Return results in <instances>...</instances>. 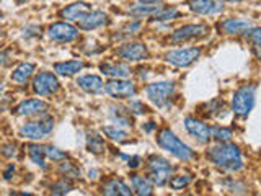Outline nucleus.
Returning a JSON list of instances; mask_svg holds the SVG:
<instances>
[{
  "label": "nucleus",
  "mask_w": 261,
  "mask_h": 196,
  "mask_svg": "<svg viewBox=\"0 0 261 196\" xmlns=\"http://www.w3.org/2000/svg\"><path fill=\"white\" fill-rule=\"evenodd\" d=\"M207 157L212 163H216L219 168L227 172H239L243 167L242 152L235 144L222 142L219 145L211 147Z\"/></svg>",
  "instance_id": "nucleus-1"
},
{
  "label": "nucleus",
  "mask_w": 261,
  "mask_h": 196,
  "mask_svg": "<svg viewBox=\"0 0 261 196\" xmlns=\"http://www.w3.org/2000/svg\"><path fill=\"white\" fill-rule=\"evenodd\" d=\"M157 142L162 149L168 151L170 154H173L175 157H178L179 160H190L194 159V151L191 149L190 145H186L183 141L171 133L170 129H160L159 134H157Z\"/></svg>",
  "instance_id": "nucleus-2"
},
{
  "label": "nucleus",
  "mask_w": 261,
  "mask_h": 196,
  "mask_svg": "<svg viewBox=\"0 0 261 196\" xmlns=\"http://www.w3.org/2000/svg\"><path fill=\"white\" fill-rule=\"evenodd\" d=\"M255 85H243L235 92L232 100L233 113L240 118H247L255 106Z\"/></svg>",
  "instance_id": "nucleus-3"
},
{
  "label": "nucleus",
  "mask_w": 261,
  "mask_h": 196,
  "mask_svg": "<svg viewBox=\"0 0 261 196\" xmlns=\"http://www.w3.org/2000/svg\"><path fill=\"white\" fill-rule=\"evenodd\" d=\"M147 168H149V178L153 185L157 186H163L168 180L171 172L175 170L173 165H170V162L163 157H159V155H152L147 162Z\"/></svg>",
  "instance_id": "nucleus-4"
},
{
  "label": "nucleus",
  "mask_w": 261,
  "mask_h": 196,
  "mask_svg": "<svg viewBox=\"0 0 261 196\" xmlns=\"http://www.w3.org/2000/svg\"><path fill=\"white\" fill-rule=\"evenodd\" d=\"M53 128H54V119L51 116H44L38 121L27 122L20 129V136L31 139V141H41V139H46L53 133Z\"/></svg>",
  "instance_id": "nucleus-5"
},
{
  "label": "nucleus",
  "mask_w": 261,
  "mask_h": 196,
  "mask_svg": "<svg viewBox=\"0 0 261 196\" xmlns=\"http://www.w3.org/2000/svg\"><path fill=\"white\" fill-rule=\"evenodd\" d=\"M175 92L173 82H157L147 87V96L150 98V102L157 106H165L168 100Z\"/></svg>",
  "instance_id": "nucleus-6"
},
{
  "label": "nucleus",
  "mask_w": 261,
  "mask_h": 196,
  "mask_svg": "<svg viewBox=\"0 0 261 196\" xmlns=\"http://www.w3.org/2000/svg\"><path fill=\"white\" fill-rule=\"evenodd\" d=\"M33 90L41 96L53 95L59 90V80L51 72H41L33 80Z\"/></svg>",
  "instance_id": "nucleus-7"
},
{
  "label": "nucleus",
  "mask_w": 261,
  "mask_h": 196,
  "mask_svg": "<svg viewBox=\"0 0 261 196\" xmlns=\"http://www.w3.org/2000/svg\"><path fill=\"white\" fill-rule=\"evenodd\" d=\"M118 56L124 61L130 62H137V61H144L149 57V49L144 43H139V41H133V43H126L118 49Z\"/></svg>",
  "instance_id": "nucleus-8"
},
{
  "label": "nucleus",
  "mask_w": 261,
  "mask_h": 196,
  "mask_svg": "<svg viewBox=\"0 0 261 196\" xmlns=\"http://www.w3.org/2000/svg\"><path fill=\"white\" fill-rule=\"evenodd\" d=\"M199 56H201V49L199 47L176 49V51H170L167 54V61L170 64L176 65V67H188V65H191Z\"/></svg>",
  "instance_id": "nucleus-9"
},
{
  "label": "nucleus",
  "mask_w": 261,
  "mask_h": 196,
  "mask_svg": "<svg viewBox=\"0 0 261 196\" xmlns=\"http://www.w3.org/2000/svg\"><path fill=\"white\" fill-rule=\"evenodd\" d=\"M105 90L114 98H130L136 95V85L124 79H113L105 84Z\"/></svg>",
  "instance_id": "nucleus-10"
},
{
  "label": "nucleus",
  "mask_w": 261,
  "mask_h": 196,
  "mask_svg": "<svg viewBox=\"0 0 261 196\" xmlns=\"http://www.w3.org/2000/svg\"><path fill=\"white\" fill-rule=\"evenodd\" d=\"M209 33V27L206 24H186V27L178 28L171 35V43H185L194 38H201Z\"/></svg>",
  "instance_id": "nucleus-11"
},
{
  "label": "nucleus",
  "mask_w": 261,
  "mask_h": 196,
  "mask_svg": "<svg viewBox=\"0 0 261 196\" xmlns=\"http://www.w3.org/2000/svg\"><path fill=\"white\" fill-rule=\"evenodd\" d=\"M49 38L57 43H70L79 38V30L69 23H54L49 28Z\"/></svg>",
  "instance_id": "nucleus-12"
},
{
  "label": "nucleus",
  "mask_w": 261,
  "mask_h": 196,
  "mask_svg": "<svg viewBox=\"0 0 261 196\" xmlns=\"http://www.w3.org/2000/svg\"><path fill=\"white\" fill-rule=\"evenodd\" d=\"M185 128H186L188 133H190L193 137L198 139V141L202 142V144L209 142V139L212 136V129L207 125H204L202 121L196 119V118H191V116H188L185 119Z\"/></svg>",
  "instance_id": "nucleus-13"
},
{
  "label": "nucleus",
  "mask_w": 261,
  "mask_h": 196,
  "mask_svg": "<svg viewBox=\"0 0 261 196\" xmlns=\"http://www.w3.org/2000/svg\"><path fill=\"white\" fill-rule=\"evenodd\" d=\"M49 108V105L43 100H38V98H33V100H24L15 108V113L20 114V116H33V114H39V113H46Z\"/></svg>",
  "instance_id": "nucleus-14"
},
{
  "label": "nucleus",
  "mask_w": 261,
  "mask_h": 196,
  "mask_svg": "<svg viewBox=\"0 0 261 196\" xmlns=\"http://www.w3.org/2000/svg\"><path fill=\"white\" fill-rule=\"evenodd\" d=\"M190 7L199 15H216L224 10V4L220 0H191Z\"/></svg>",
  "instance_id": "nucleus-15"
},
{
  "label": "nucleus",
  "mask_w": 261,
  "mask_h": 196,
  "mask_svg": "<svg viewBox=\"0 0 261 196\" xmlns=\"http://www.w3.org/2000/svg\"><path fill=\"white\" fill-rule=\"evenodd\" d=\"M108 23V13H105L101 10H95V12H90L87 13L84 18L79 21V27L82 30H95V28H100L103 24Z\"/></svg>",
  "instance_id": "nucleus-16"
},
{
  "label": "nucleus",
  "mask_w": 261,
  "mask_h": 196,
  "mask_svg": "<svg viewBox=\"0 0 261 196\" xmlns=\"http://www.w3.org/2000/svg\"><path fill=\"white\" fill-rule=\"evenodd\" d=\"M219 28L220 31H224L225 35H242V33L245 31L248 33L251 30V23L242 18H228L220 23Z\"/></svg>",
  "instance_id": "nucleus-17"
},
{
  "label": "nucleus",
  "mask_w": 261,
  "mask_h": 196,
  "mask_svg": "<svg viewBox=\"0 0 261 196\" xmlns=\"http://www.w3.org/2000/svg\"><path fill=\"white\" fill-rule=\"evenodd\" d=\"M90 5L85 2H75L69 7H65L64 10H61V16L64 20H70V21H80L87 13H90Z\"/></svg>",
  "instance_id": "nucleus-18"
},
{
  "label": "nucleus",
  "mask_w": 261,
  "mask_h": 196,
  "mask_svg": "<svg viewBox=\"0 0 261 196\" xmlns=\"http://www.w3.org/2000/svg\"><path fill=\"white\" fill-rule=\"evenodd\" d=\"M101 193L103 194H108V196H116V194H121V196H130V188L124 183L121 182V180H116L113 178L110 182H106L103 186H101Z\"/></svg>",
  "instance_id": "nucleus-19"
},
{
  "label": "nucleus",
  "mask_w": 261,
  "mask_h": 196,
  "mask_svg": "<svg viewBox=\"0 0 261 196\" xmlns=\"http://www.w3.org/2000/svg\"><path fill=\"white\" fill-rule=\"evenodd\" d=\"M77 85L82 90L88 92V93H100L103 90V87H105L101 77H98V76H84V77H80L77 80Z\"/></svg>",
  "instance_id": "nucleus-20"
},
{
  "label": "nucleus",
  "mask_w": 261,
  "mask_h": 196,
  "mask_svg": "<svg viewBox=\"0 0 261 196\" xmlns=\"http://www.w3.org/2000/svg\"><path fill=\"white\" fill-rule=\"evenodd\" d=\"M101 72L113 79H126L130 76V69L124 64H101Z\"/></svg>",
  "instance_id": "nucleus-21"
},
{
  "label": "nucleus",
  "mask_w": 261,
  "mask_h": 196,
  "mask_svg": "<svg viewBox=\"0 0 261 196\" xmlns=\"http://www.w3.org/2000/svg\"><path fill=\"white\" fill-rule=\"evenodd\" d=\"M130 183H133L134 191L137 194H141V196H150L153 193L150 178H145V177H141V175H133V178H130Z\"/></svg>",
  "instance_id": "nucleus-22"
},
{
  "label": "nucleus",
  "mask_w": 261,
  "mask_h": 196,
  "mask_svg": "<svg viewBox=\"0 0 261 196\" xmlns=\"http://www.w3.org/2000/svg\"><path fill=\"white\" fill-rule=\"evenodd\" d=\"M84 62L82 61H65V62H57L54 65V70L61 76H73V74L80 72L84 69Z\"/></svg>",
  "instance_id": "nucleus-23"
},
{
  "label": "nucleus",
  "mask_w": 261,
  "mask_h": 196,
  "mask_svg": "<svg viewBox=\"0 0 261 196\" xmlns=\"http://www.w3.org/2000/svg\"><path fill=\"white\" fill-rule=\"evenodd\" d=\"M33 72H35V65L30 62H23L12 72V80L18 82V84H24L33 76Z\"/></svg>",
  "instance_id": "nucleus-24"
},
{
  "label": "nucleus",
  "mask_w": 261,
  "mask_h": 196,
  "mask_svg": "<svg viewBox=\"0 0 261 196\" xmlns=\"http://www.w3.org/2000/svg\"><path fill=\"white\" fill-rule=\"evenodd\" d=\"M28 154H30V157L31 160L36 163V165L39 167H46V163H44V157H46V147H41L38 144H30L28 145Z\"/></svg>",
  "instance_id": "nucleus-25"
},
{
  "label": "nucleus",
  "mask_w": 261,
  "mask_h": 196,
  "mask_svg": "<svg viewBox=\"0 0 261 196\" xmlns=\"http://www.w3.org/2000/svg\"><path fill=\"white\" fill-rule=\"evenodd\" d=\"M87 149L93 154H103L106 149V144L103 141V137H100L98 134H88L87 136Z\"/></svg>",
  "instance_id": "nucleus-26"
},
{
  "label": "nucleus",
  "mask_w": 261,
  "mask_h": 196,
  "mask_svg": "<svg viewBox=\"0 0 261 196\" xmlns=\"http://www.w3.org/2000/svg\"><path fill=\"white\" fill-rule=\"evenodd\" d=\"M103 134L106 137L113 139V141H118V142H122V141H126V139H127L126 131H122V129H119L116 126H106V128H103Z\"/></svg>",
  "instance_id": "nucleus-27"
},
{
  "label": "nucleus",
  "mask_w": 261,
  "mask_h": 196,
  "mask_svg": "<svg viewBox=\"0 0 261 196\" xmlns=\"http://www.w3.org/2000/svg\"><path fill=\"white\" fill-rule=\"evenodd\" d=\"M160 10H162V8L155 7L153 4H145L144 2V5H134L133 8H130V13H134V15H150V13H157Z\"/></svg>",
  "instance_id": "nucleus-28"
},
{
  "label": "nucleus",
  "mask_w": 261,
  "mask_h": 196,
  "mask_svg": "<svg viewBox=\"0 0 261 196\" xmlns=\"http://www.w3.org/2000/svg\"><path fill=\"white\" fill-rule=\"evenodd\" d=\"M212 137L219 142H228L233 137V133L228 128H214L212 129Z\"/></svg>",
  "instance_id": "nucleus-29"
},
{
  "label": "nucleus",
  "mask_w": 261,
  "mask_h": 196,
  "mask_svg": "<svg viewBox=\"0 0 261 196\" xmlns=\"http://www.w3.org/2000/svg\"><path fill=\"white\" fill-rule=\"evenodd\" d=\"M191 183V177L190 175H179V177H173L170 180V186L173 190H183L185 186H188Z\"/></svg>",
  "instance_id": "nucleus-30"
},
{
  "label": "nucleus",
  "mask_w": 261,
  "mask_h": 196,
  "mask_svg": "<svg viewBox=\"0 0 261 196\" xmlns=\"http://www.w3.org/2000/svg\"><path fill=\"white\" fill-rule=\"evenodd\" d=\"M70 190H72V185H70V182H67V180H61V182H57L51 186L53 194H65Z\"/></svg>",
  "instance_id": "nucleus-31"
},
{
  "label": "nucleus",
  "mask_w": 261,
  "mask_h": 196,
  "mask_svg": "<svg viewBox=\"0 0 261 196\" xmlns=\"http://www.w3.org/2000/svg\"><path fill=\"white\" fill-rule=\"evenodd\" d=\"M46 157H47V159H51V160L59 162V160H64L65 157H67V154L62 152V151H59L57 147L49 145V147H46Z\"/></svg>",
  "instance_id": "nucleus-32"
},
{
  "label": "nucleus",
  "mask_w": 261,
  "mask_h": 196,
  "mask_svg": "<svg viewBox=\"0 0 261 196\" xmlns=\"http://www.w3.org/2000/svg\"><path fill=\"white\" fill-rule=\"evenodd\" d=\"M175 16H178V10H176V8H167V10H160V12L155 13L153 18L159 20V21H167V20L175 18Z\"/></svg>",
  "instance_id": "nucleus-33"
},
{
  "label": "nucleus",
  "mask_w": 261,
  "mask_h": 196,
  "mask_svg": "<svg viewBox=\"0 0 261 196\" xmlns=\"http://www.w3.org/2000/svg\"><path fill=\"white\" fill-rule=\"evenodd\" d=\"M59 170H61V174H64L65 177H70V178L80 177V172L75 167H72V163H67V162H64Z\"/></svg>",
  "instance_id": "nucleus-34"
},
{
  "label": "nucleus",
  "mask_w": 261,
  "mask_h": 196,
  "mask_svg": "<svg viewBox=\"0 0 261 196\" xmlns=\"http://www.w3.org/2000/svg\"><path fill=\"white\" fill-rule=\"evenodd\" d=\"M248 38L256 47L261 46V28H251L250 33H248Z\"/></svg>",
  "instance_id": "nucleus-35"
},
{
  "label": "nucleus",
  "mask_w": 261,
  "mask_h": 196,
  "mask_svg": "<svg viewBox=\"0 0 261 196\" xmlns=\"http://www.w3.org/2000/svg\"><path fill=\"white\" fill-rule=\"evenodd\" d=\"M2 154L5 155V157H12V155L16 154V145L15 144H5L2 147Z\"/></svg>",
  "instance_id": "nucleus-36"
},
{
  "label": "nucleus",
  "mask_w": 261,
  "mask_h": 196,
  "mask_svg": "<svg viewBox=\"0 0 261 196\" xmlns=\"http://www.w3.org/2000/svg\"><path fill=\"white\" fill-rule=\"evenodd\" d=\"M129 110H136L134 113L141 114V113H145V106L142 103H139V102H134V103L129 105Z\"/></svg>",
  "instance_id": "nucleus-37"
},
{
  "label": "nucleus",
  "mask_w": 261,
  "mask_h": 196,
  "mask_svg": "<svg viewBox=\"0 0 261 196\" xmlns=\"http://www.w3.org/2000/svg\"><path fill=\"white\" fill-rule=\"evenodd\" d=\"M139 162H141V159H139V157L129 159V167H130V168H137V167H139Z\"/></svg>",
  "instance_id": "nucleus-38"
},
{
  "label": "nucleus",
  "mask_w": 261,
  "mask_h": 196,
  "mask_svg": "<svg viewBox=\"0 0 261 196\" xmlns=\"http://www.w3.org/2000/svg\"><path fill=\"white\" fill-rule=\"evenodd\" d=\"M12 172H15V167H13V165H10V167H8V168H7V172H5V174H4L5 180H10V178H12V177H10V175H12Z\"/></svg>",
  "instance_id": "nucleus-39"
},
{
  "label": "nucleus",
  "mask_w": 261,
  "mask_h": 196,
  "mask_svg": "<svg viewBox=\"0 0 261 196\" xmlns=\"http://www.w3.org/2000/svg\"><path fill=\"white\" fill-rule=\"evenodd\" d=\"M153 128H155V122H147V126H142V129H145L147 133H150Z\"/></svg>",
  "instance_id": "nucleus-40"
},
{
  "label": "nucleus",
  "mask_w": 261,
  "mask_h": 196,
  "mask_svg": "<svg viewBox=\"0 0 261 196\" xmlns=\"http://www.w3.org/2000/svg\"><path fill=\"white\" fill-rule=\"evenodd\" d=\"M255 54H256V59L261 61V46H258V47L255 49Z\"/></svg>",
  "instance_id": "nucleus-41"
},
{
  "label": "nucleus",
  "mask_w": 261,
  "mask_h": 196,
  "mask_svg": "<svg viewBox=\"0 0 261 196\" xmlns=\"http://www.w3.org/2000/svg\"><path fill=\"white\" fill-rule=\"evenodd\" d=\"M142 2H145V4H153L155 0H142Z\"/></svg>",
  "instance_id": "nucleus-42"
},
{
  "label": "nucleus",
  "mask_w": 261,
  "mask_h": 196,
  "mask_svg": "<svg viewBox=\"0 0 261 196\" xmlns=\"http://www.w3.org/2000/svg\"><path fill=\"white\" fill-rule=\"evenodd\" d=\"M16 2H18V4H23V2H27V0H16Z\"/></svg>",
  "instance_id": "nucleus-43"
},
{
  "label": "nucleus",
  "mask_w": 261,
  "mask_h": 196,
  "mask_svg": "<svg viewBox=\"0 0 261 196\" xmlns=\"http://www.w3.org/2000/svg\"><path fill=\"white\" fill-rule=\"evenodd\" d=\"M230 2H240V0H230Z\"/></svg>",
  "instance_id": "nucleus-44"
}]
</instances>
